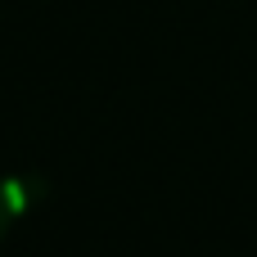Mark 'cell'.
Segmentation results:
<instances>
[{"label": "cell", "mask_w": 257, "mask_h": 257, "mask_svg": "<svg viewBox=\"0 0 257 257\" xmlns=\"http://www.w3.org/2000/svg\"><path fill=\"white\" fill-rule=\"evenodd\" d=\"M0 226H5V199H0Z\"/></svg>", "instance_id": "cell-1"}]
</instances>
